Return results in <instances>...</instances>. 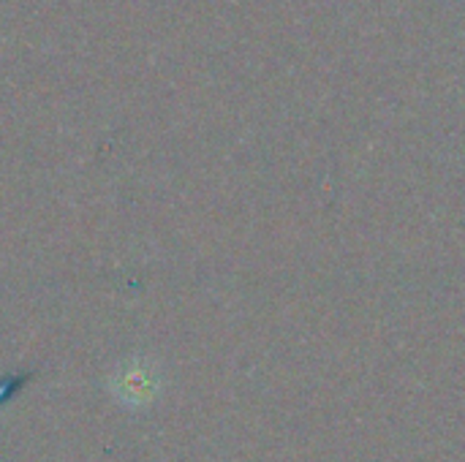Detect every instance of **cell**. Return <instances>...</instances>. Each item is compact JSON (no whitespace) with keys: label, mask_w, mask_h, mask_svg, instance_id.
I'll return each mask as SVG.
<instances>
[{"label":"cell","mask_w":465,"mask_h":462,"mask_svg":"<svg viewBox=\"0 0 465 462\" xmlns=\"http://www.w3.org/2000/svg\"><path fill=\"white\" fill-rule=\"evenodd\" d=\"M109 392L125 408H147L161 395V373L153 359L134 357L114 368L109 376Z\"/></svg>","instance_id":"cell-1"}]
</instances>
